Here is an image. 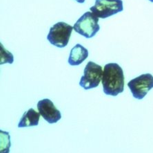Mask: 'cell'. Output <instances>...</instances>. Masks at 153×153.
<instances>
[{
    "label": "cell",
    "mask_w": 153,
    "mask_h": 153,
    "mask_svg": "<svg viewBox=\"0 0 153 153\" xmlns=\"http://www.w3.org/2000/svg\"><path fill=\"white\" fill-rule=\"evenodd\" d=\"M102 82L103 92L106 95L117 96L124 89V74L117 63H108L103 68Z\"/></svg>",
    "instance_id": "1"
},
{
    "label": "cell",
    "mask_w": 153,
    "mask_h": 153,
    "mask_svg": "<svg viewBox=\"0 0 153 153\" xmlns=\"http://www.w3.org/2000/svg\"><path fill=\"white\" fill-rule=\"evenodd\" d=\"M73 26L64 22H59L50 28L47 40L54 46L63 48L68 44Z\"/></svg>",
    "instance_id": "2"
},
{
    "label": "cell",
    "mask_w": 153,
    "mask_h": 153,
    "mask_svg": "<svg viewBox=\"0 0 153 153\" xmlns=\"http://www.w3.org/2000/svg\"><path fill=\"white\" fill-rule=\"evenodd\" d=\"M99 18L91 11H88L74 24L73 29L79 34L86 38H91L100 31Z\"/></svg>",
    "instance_id": "3"
},
{
    "label": "cell",
    "mask_w": 153,
    "mask_h": 153,
    "mask_svg": "<svg viewBox=\"0 0 153 153\" xmlns=\"http://www.w3.org/2000/svg\"><path fill=\"white\" fill-rule=\"evenodd\" d=\"M123 10L122 0H95V4L90 8L95 16L105 19Z\"/></svg>",
    "instance_id": "4"
},
{
    "label": "cell",
    "mask_w": 153,
    "mask_h": 153,
    "mask_svg": "<svg viewBox=\"0 0 153 153\" xmlns=\"http://www.w3.org/2000/svg\"><path fill=\"white\" fill-rule=\"evenodd\" d=\"M103 71L100 65L92 61L88 62L85 67L84 76L81 78L79 85L86 90L98 87L102 79Z\"/></svg>",
    "instance_id": "5"
},
{
    "label": "cell",
    "mask_w": 153,
    "mask_h": 153,
    "mask_svg": "<svg viewBox=\"0 0 153 153\" xmlns=\"http://www.w3.org/2000/svg\"><path fill=\"white\" fill-rule=\"evenodd\" d=\"M128 86L133 97L141 100L153 88V76L150 74H142L130 80Z\"/></svg>",
    "instance_id": "6"
},
{
    "label": "cell",
    "mask_w": 153,
    "mask_h": 153,
    "mask_svg": "<svg viewBox=\"0 0 153 153\" xmlns=\"http://www.w3.org/2000/svg\"><path fill=\"white\" fill-rule=\"evenodd\" d=\"M37 109L40 115L51 124L57 123L62 118L60 112L50 99L46 98L39 100L37 103Z\"/></svg>",
    "instance_id": "7"
},
{
    "label": "cell",
    "mask_w": 153,
    "mask_h": 153,
    "mask_svg": "<svg viewBox=\"0 0 153 153\" xmlns=\"http://www.w3.org/2000/svg\"><path fill=\"white\" fill-rule=\"evenodd\" d=\"M88 56V51L82 45L76 44L71 49L68 58V64L71 66H77L86 59Z\"/></svg>",
    "instance_id": "8"
},
{
    "label": "cell",
    "mask_w": 153,
    "mask_h": 153,
    "mask_svg": "<svg viewBox=\"0 0 153 153\" xmlns=\"http://www.w3.org/2000/svg\"><path fill=\"white\" fill-rule=\"evenodd\" d=\"M40 114L36 112L34 109L30 108L28 111L24 112V115L21 118V120L18 124V128L31 127L36 126L39 123Z\"/></svg>",
    "instance_id": "9"
},
{
    "label": "cell",
    "mask_w": 153,
    "mask_h": 153,
    "mask_svg": "<svg viewBox=\"0 0 153 153\" xmlns=\"http://www.w3.org/2000/svg\"><path fill=\"white\" fill-rule=\"evenodd\" d=\"M0 138H1V153H9L10 147V134L8 132L0 130Z\"/></svg>",
    "instance_id": "10"
},
{
    "label": "cell",
    "mask_w": 153,
    "mask_h": 153,
    "mask_svg": "<svg viewBox=\"0 0 153 153\" xmlns=\"http://www.w3.org/2000/svg\"><path fill=\"white\" fill-rule=\"evenodd\" d=\"M13 61L14 57L13 54L6 50L3 44H0V64H4L5 63L12 64Z\"/></svg>",
    "instance_id": "11"
},
{
    "label": "cell",
    "mask_w": 153,
    "mask_h": 153,
    "mask_svg": "<svg viewBox=\"0 0 153 153\" xmlns=\"http://www.w3.org/2000/svg\"><path fill=\"white\" fill-rule=\"evenodd\" d=\"M76 2H77L78 3H80V4H82L84 3V2H85V0H75Z\"/></svg>",
    "instance_id": "12"
},
{
    "label": "cell",
    "mask_w": 153,
    "mask_h": 153,
    "mask_svg": "<svg viewBox=\"0 0 153 153\" xmlns=\"http://www.w3.org/2000/svg\"><path fill=\"white\" fill-rule=\"evenodd\" d=\"M150 2H153V0H149Z\"/></svg>",
    "instance_id": "13"
}]
</instances>
